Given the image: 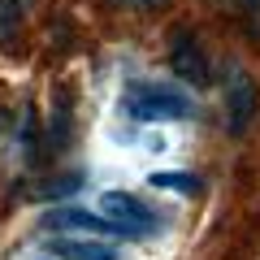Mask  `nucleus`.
I'll return each mask as SVG.
<instances>
[{"instance_id": "f257e3e1", "label": "nucleus", "mask_w": 260, "mask_h": 260, "mask_svg": "<svg viewBox=\"0 0 260 260\" xmlns=\"http://www.w3.org/2000/svg\"><path fill=\"white\" fill-rule=\"evenodd\" d=\"M130 121H139V126H152V121H182L191 117V95L178 91V87H152V83H135L121 100Z\"/></svg>"}, {"instance_id": "f03ea898", "label": "nucleus", "mask_w": 260, "mask_h": 260, "mask_svg": "<svg viewBox=\"0 0 260 260\" xmlns=\"http://www.w3.org/2000/svg\"><path fill=\"white\" fill-rule=\"evenodd\" d=\"M100 208H104V217H109L113 225L126 230V239H143V234H156L160 230V217L143 204L139 195H130V191H104L100 195Z\"/></svg>"}, {"instance_id": "7ed1b4c3", "label": "nucleus", "mask_w": 260, "mask_h": 260, "mask_svg": "<svg viewBox=\"0 0 260 260\" xmlns=\"http://www.w3.org/2000/svg\"><path fill=\"white\" fill-rule=\"evenodd\" d=\"M256 100H260L256 78L234 65L230 78H225V130H230V135H247L251 117H256Z\"/></svg>"}, {"instance_id": "20e7f679", "label": "nucleus", "mask_w": 260, "mask_h": 260, "mask_svg": "<svg viewBox=\"0 0 260 260\" xmlns=\"http://www.w3.org/2000/svg\"><path fill=\"white\" fill-rule=\"evenodd\" d=\"M169 70H174L182 83H191V87H208L213 83L208 56H204V48L195 44L191 30H174V39H169Z\"/></svg>"}, {"instance_id": "39448f33", "label": "nucleus", "mask_w": 260, "mask_h": 260, "mask_svg": "<svg viewBox=\"0 0 260 260\" xmlns=\"http://www.w3.org/2000/svg\"><path fill=\"white\" fill-rule=\"evenodd\" d=\"M48 251L56 260H117V251L109 243H95V239H65V234H52L48 239Z\"/></svg>"}, {"instance_id": "423d86ee", "label": "nucleus", "mask_w": 260, "mask_h": 260, "mask_svg": "<svg viewBox=\"0 0 260 260\" xmlns=\"http://www.w3.org/2000/svg\"><path fill=\"white\" fill-rule=\"evenodd\" d=\"M48 225H65V230H91V234H126L121 225H113L104 213H83V208H65V213H52Z\"/></svg>"}, {"instance_id": "0eeeda50", "label": "nucleus", "mask_w": 260, "mask_h": 260, "mask_svg": "<svg viewBox=\"0 0 260 260\" xmlns=\"http://www.w3.org/2000/svg\"><path fill=\"white\" fill-rule=\"evenodd\" d=\"M70 91H61L56 95V104H52V121H48V143L52 148H65L70 143Z\"/></svg>"}, {"instance_id": "6e6552de", "label": "nucleus", "mask_w": 260, "mask_h": 260, "mask_svg": "<svg viewBox=\"0 0 260 260\" xmlns=\"http://www.w3.org/2000/svg\"><path fill=\"white\" fill-rule=\"evenodd\" d=\"M18 152H22V160L26 165H35V152H39V121H35V109H22V126H18Z\"/></svg>"}, {"instance_id": "1a4fd4ad", "label": "nucleus", "mask_w": 260, "mask_h": 260, "mask_svg": "<svg viewBox=\"0 0 260 260\" xmlns=\"http://www.w3.org/2000/svg\"><path fill=\"white\" fill-rule=\"evenodd\" d=\"M22 26V0H0V48H9Z\"/></svg>"}, {"instance_id": "9d476101", "label": "nucleus", "mask_w": 260, "mask_h": 260, "mask_svg": "<svg viewBox=\"0 0 260 260\" xmlns=\"http://www.w3.org/2000/svg\"><path fill=\"white\" fill-rule=\"evenodd\" d=\"M148 182L160 186V191H178V195H195L200 191V178L195 174H152Z\"/></svg>"}, {"instance_id": "9b49d317", "label": "nucleus", "mask_w": 260, "mask_h": 260, "mask_svg": "<svg viewBox=\"0 0 260 260\" xmlns=\"http://www.w3.org/2000/svg\"><path fill=\"white\" fill-rule=\"evenodd\" d=\"M78 186H83V174H65L61 182H48L39 195H44V200H52V195H74Z\"/></svg>"}, {"instance_id": "f8f14e48", "label": "nucleus", "mask_w": 260, "mask_h": 260, "mask_svg": "<svg viewBox=\"0 0 260 260\" xmlns=\"http://www.w3.org/2000/svg\"><path fill=\"white\" fill-rule=\"evenodd\" d=\"M113 5H126V9H160L169 0H113Z\"/></svg>"}, {"instance_id": "ddd939ff", "label": "nucleus", "mask_w": 260, "mask_h": 260, "mask_svg": "<svg viewBox=\"0 0 260 260\" xmlns=\"http://www.w3.org/2000/svg\"><path fill=\"white\" fill-rule=\"evenodd\" d=\"M0 126H5V117H0Z\"/></svg>"}]
</instances>
